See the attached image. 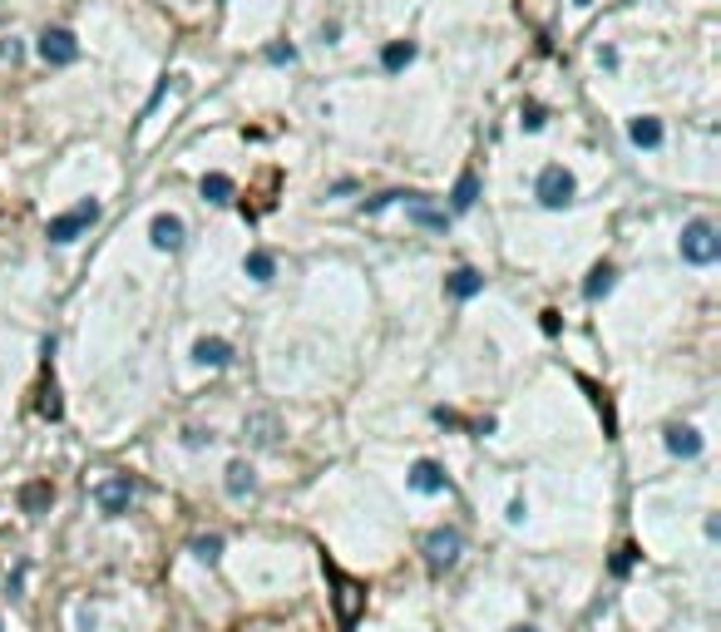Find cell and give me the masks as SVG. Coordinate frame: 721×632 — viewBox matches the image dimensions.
<instances>
[{
    "label": "cell",
    "instance_id": "7402d4cb",
    "mask_svg": "<svg viewBox=\"0 0 721 632\" xmlns=\"http://www.w3.org/2000/svg\"><path fill=\"white\" fill-rule=\"evenodd\" d=\"M198 188H203L207 203H232V178H223V174H207Z\"/></svg>",
    "mask_w": 721,
    "mask_h": 632
},
{
    "label": "cell",
    "instance_id": "f1b7e54d",
    "mask_svg": "<svg viewBox=\"0 0 721 632\" xmlns=\"http://www.w3.org/2000/svg\"><path fill=\"white\" fill-rule=\"evenodd\" d=\"M524 514H529V504H524V500H514V504H509V514H504V519H509V524H524Z\"/></svg>",
    "mask_w": 721,
    "mask_h": 632
},
{
    "label": "cell",
    "instance_id": "4dcf8cb0",
    "mask_svg": "<svg viewBox=\"0 0 721 632\" xmlns=\"http://www.w3.org/2000/svg\"><path fill=\"white\" fill-rule=\"evenodd\" d=\"M336 35H341V20H326V26H322V40H326V45H332V40H336Z\"/></svg>",
    "mask_w": 721,
    "mask_h": 632
},
{
    "label": "cell",
    "instance_id": "9a60e30c",
    "mask_svg": "<svg viewBox=\"0 0 721 632\" xmlns=\"http://www.w3.org/2000/svg\"><path fill=\"white\" fill-rule=\"evenodd\" d=\"M248 435H252V445L272 449V445H277V435H282V425H277L272 410H258V416H248Z\"/></svg>",
    "mask_w": 721,
    "mask_h": 632
},
{
    "label": "cell",
    "instance_id": "ba28073f",
    "mask_svg": "<svg viewBox=\"0 0 721 632\" xmlns=\"http://www.w3.org/2000/svg\"><path fill=\"white\" fill-rule=\"evenodd\" d=\"M149 237H154L158 252H178L183 237H188V227H183V217H174V213H158L154 227H149Z\"/></svg>",
    "mask_w": 721,
    "mask_h": 632
},
{
    "label": "cell",
    "instance_id": "ac0fdd59",
    "mask_svg": "<svg viewBox=\"0 0 721 632\" xmlns=\"http://www.w3.org/2000/svg\"><path fill=\"white\" fill-rule=\"evenodd\" d=\"M415 59V40H390L386 50H381V65H386V75H400Z\"/></svg>",
    "mask_w": 721,
    "mask_h": 632
},
{
    "label": "cell",
    "instance_id": "30bf717a",
    "mask_svg": "<svg viewBox=\"0 0 721 632\" xmlns=\"http://www.w3.org/2000/svg\"><path fill=\"white\" fill-rule=\"evenodd\" d=\"M406 208H410V223H420V227H435V233H445V227H450V213L445 208H430V203H425V193H406Z\"/></svg>",
    "mask_w": 721,
    "mask_h": 632
},
{
    "label": "cell",
    "instance_id": "1f68e13d",
    "mask_svg": "<svg viewBox=\"0 0 721 632\" xmlns=\"http://www.w3.org/2000/svg\"><path fill=\"white\" fill-rule=\"evenodd\" d=\"M598 65H603V69H618V50H598Z\"/></svg>",
    "mask_w": 721,
    "mask_h": 632
},
{
    "label": "cell",
    "instance_id": "f546056e",
    "mask_svg": "<svg viewBox=\"0 0 721 632\" xmlns=\"http://www.w3.org/2000/svg\"><path fill=\"white\" fill-rule=\"evenodd\" d=\"M207 440H213V435H203V430H188V435H183V445H193V449L207 445Z\"/></svg>",
    "mask_w": 721,
    "mask_h": 632
},
{
    "label": "cell",
    "instance_id": "ffe728a7",
    "mask_svg": "<svg viewBox=\"0 0 721 632\" xmlns=\"http://www.w3.org/2000/svg\"><path fill=\"white\" fill-rule=\"evenodd\" d=\"M188 553L198 558V564H217V558H223V533H198V539L188 543Z\"/></svg>",
    "mask_w": 721,
    "mask_h": 632
},
{
    "label": "cell",
    "instance_id": "4316f807",
    "mask_svg": "<svg viewBox=\"0 0 721 632\" xmlns=\"http://www.w3.org/2000/svg\"><path fill=\"white\" fill-rule=\"evenodd\" d=\"M20 55H26V45H20V40H0V59H10V65H16Z\"/></svg>",
    "mask_w": 721,
    "mask_h": 632
},
{
    "label": "cell",
    "instance_id": "7a4b0ae2",
    "mask_svg": "<svg viewBox=\"0 0 721 632\" xmlns=\"http://www.w3.org/2000/svg\"><path fill=\"white\" fill-rule=\"evenodd\" d=\"M573 193H578V184H573V174L564 163H548L539 174V184H534V198H539L544 208H568Z\"/></svg>",
    "mask_w": 721,
    "mask_h": 632
},
{
    "label": "cell",
    "instance_id": "603a6c76",
    "mask_svg": "<svg viewBox=\"0 0 721 632\" xmlns=\"http://www.w3.org/2000/svg\"><path fill=\"white\" fill-rule=\"evenodd\" d=\"M20 504H26V514H45V504H50V484H26Z\"/></svg>",
    "mask_w": 721,
    "mask_h": 632
},
{
    "label": "cell",
    "instance_id": "484cf974",
    "mask_svg": "<svg viewBox=\"0 0 721 632\" xmlns=\"http://www.w3.org/2000/svg\"><path fill=\"white\" fill-rule=\"evenodd\" d=\"M400 198H406V193H381V198L366 203V213H381V208H390V203H400Z\"/></svg>",
    "mask_w": 721,
    "mask_h": 632
},
{
    "label": "cell",
    "instance_id": "2e32d148",
    "mask_svg": "<svg viewBox=\"0 0 721 632\" xmlns=\"http://www.w3.org/2000/svg\"><path fill=\"white\" fill-rule=\"evenodd\" d=\"M628 139L638 143V149H657V143H663V119H652V114L632 119V124H628Z\"/></svg>",
    "mask_w": 721,
    "mask_h": 632
},
{
    "label": "cell",
    "instance_id": "6da1fadb",
    "mask_svg": "<svg viewBox=\"0 0 721 632\" xmlns=\"http://www.w3.org/2000/svg\"><path fill=\"white\" fill-rule=\"evenodd\" d=\"M677 252H682V262H692V267H712L721 258V233H716V223H706V217H692L687 227H682V237H677Z\"/></svg>",
    "mask_w": 721,
    "mask_h": 632
},
{
    "label": "cell",
    "instance_id": "83f0119b",
    "mask_svg": "<svg viewBox=\"0 0 721 632\" xmlns=\"http://www.w3.org/2000/svg\"><path fill=\"white\" fill-rule=\"evenodd\" d=\"M632 558H638V549H618V558H613V574H628V568H632Z\"/></svg>",
    "mask_w": 721,
    "mask_h": 632
},
{
    "label": "cell",
    "instance_id": "5b68a950",
    "mask_svg": "<svg viewBox=\"0 0 721 632\" xmlns=\"http://www.w3.org/2000/svg\"><path fill=\"white\" fill-rule=\"evenodd\" d=\"M94 217H100V198H84L80 208H69V213H59L55 223H50V242L55 248H69V242H75L84 227L94 223Z\"/></svg>",
    "mask_w": 721,
    "mask_h": 632
},
{
    "label": "cell",
    "instance_id": "9c48e42d",
    "mask_svg": "<svg viewBox=\"0 0 721 632\" xmlns=\"http://www.w3.org/2000/svg\"><path fill=\"white\" fill-rule=\"evenodd\" d=\"M410 490L415 494H445L450 479H445V469H440L435 459H415L410 465Z\"/></svg>",
    "mask_w": 721,
    "mask_h": 632
},
{
    "label": "cell",
    "instance_id": "277c9868",
    "mask_svg": "<svg viewBox=\"0 0 721 632\" xmlns=\"http://www.w3.org/2000/svg\"><path fill=\"white\" fill-rule=\"evenodd\" d=\"M133 494H139V484H133L129 474H109V479H100V484H94V504H100V509H104L109 519L129 514Z\"/></svg>",
    "mask_w": 721,
    "mask_h": 632
},
{
    "label": "cell",
    "instance_id": "8992f818",
    "mask_svg": "<svg viewBox=\"0 0 721 632\" xmlns=\"http://www.w3.org/2000/svg\"><path fill=\"white\" fill-rule=\"evenodd\" d=\"M336 583V617H341V627H356V617H361V603H366V593H361V583H351L341 568H326Z\"/></svg>",
    "mask_w": 721,
    "mask_h": 632
},
{
    "label": "cell",
    "instance_id": "52a82bcc",
    "mask_svg": "<svg viewBox=\"0 0 721 632\" xmlns=\"http://www.w3.org/2000/svg\"><path fill=\"white\" fill-rule=\"evenodd\" d=\"M40 59H45V65H75V59H80V40L69 30H45L40 35Z\"/></svg>",
    "mask_w": 721,
    "mask_h": 632
},
{
    "label": "cell",
    "instance_id": "836d02e7",
    "mask_svg": "<svg viewBox=\"0 0 721 632\" xmlns=\"http://www.w3.org/2000/svg\"><path fill=\"white\" fill-rule=\"evenodd\" d=\"M573 5H593V0H573Z\"/></svg>",
    "mask_w": 721,
    "mask_h": 632
},
{
    "label": "cell",
    "instance_id": "d6a6232c",
    "mask_svg": "<svg viewBox=\"0 0 721 632\" xmlns=\"http://www.w3.org/2000/svg\"><path fill=\"white\" fill-rule=\"evenodd\" d=\"M509 632H534V627H529V623H519V627H509Z\"/></svg>",
    "mask_w": 721,
    "mask_h": 632
},
{
    "label": "cell",
    "instance_id": "4fadbf2b",
    "mask_svg": "<svg viewBox=\"0 0 721 632\" xmlns=\"http://www.w3.org/2000/svg\"><path fill=\"white\" fill-rule=\"evenodd\" d=\"M193 361H198V366H213V371H223L228 361H232V346L223 342V336H203V342L193 346Z\"/></svg>",
    "mask_w": 721,
    "mask_h": 632
},
{
    "label": "cell",
    "instance_id": "d6986e66",
    "mask_svg": "<svg viewBox=\"0 0 721 632\" xmlns=\"http://www.w3.org/2000/svg\"><path fill=\"white\" fill-rule=\"evenodd\" d=\"M474 198H480V178H474V174H460L455 193H450V208H455V213H470Z\"/></svg>",
    "mask_w": 721,
    "mask_h": 632
},
{
    "label": "cell",
    "instance_id": "3957f363",
    "mask_svg": "<svg viewBox=\"0 0 721 632\" xmlns=\"http://www.w3.org/2000/svg\"><path fill=\"white\" fill-rule=\"evenodd\" d=\"M460 553H464V533H460L455 524L425 533V564H430L435 574H440V568H455V564H460Z\"/></svg>",
    "mask_w": 721,
    "mask_h": 632
},
{
    "label": "cell",
    "instance_id": "44dd1931",
    "mask_svg": "<svg viewBox=\"0 0 721 632\" xmlns=\"http://www.w3.org/2000/svg\"><path fill=\"white\" fill-rule=\"evenodd\" d=\"M242 272H248L252 282H272V272H277L272 252H248V262H242Z\"/></svg>",
    "mask_w": 721,
    "mask_h": 632
},
{
    "label": "cell",
    "instance_id": "e0dca14e",
    "mask_svg": "<svg viewBox=\"0 0 721 632\" xmlns=\"http://www.w3.org/2000/svg\"><path fill=\"white\" fill-rule=\"evenodd\" d=\"M613 282H618V272H613L608 262H598L593 272H588V282H583V297H588V301H603L608 291H613Z\"/></svg>",
    "mask_w": 721,
    "mask_h": 632
},
{
    "label": "cell",
    "instance_id": "5bb4252c",
    "mask_svg": "<svg viewBox=\"0 0 721 632\" xmlns=\"http://www.w3.org/2000/svg\"><path fill=\"white\" fill-rule=\"evenodd\" d=\"M223 490L232 494V500H248V494L258 490V479H252V465H248V459H232V465H228Z\"/></svg>",
    "mask_w": 721,
    "mask_h": 632
},
{
    "label": "cell",
    "instance_id": "7c38bea8",
    "mask_svg": "<svg viewBox=\"0 0 721 632\" xmlns=\"http://www.w3.org/2000/svg\"><path fill=\"white\" fill-rule=\"evenodd\" d=\"M445 291H450L455 301H470V297H480V291H484V277L474 272V267H460V272L445 277Z\"/></svg>",
    "mask_w": 721,
    "mask_h": 632
},
{
    "label": "cell",
    "instance_id": "d4e9b609",
    "mask_svg": "<svg viewBox=\"0 0 721 632\" xmlns=\"http://www.w3.org/2000/svg\"><path fill=\"white\" fill-rule=\"evenodd\" d=\"M267 59H272V65H292V59H297V50H292V45H272V50H267Z\"/></svg>",
    "mask_w": 721,
    "mask_h": 632
},
{
    "label": "cell",
    "instance_id": "8fae6325",
    "mask_svg": "<svg viewBox=\"0 0 721 632\" xmlns=\"http://www.w3.org/2000/svg\"><path fill=\"white\" fill-rule=\"evenodd\" d=\"M667 449L677 459H696L702 455V435H696L692 425H667Z\"/></svg>",
    "mask_w": 721,
    "mask_h": 632
},
{
    "label": "cell",
    "instance_id": "cb8c5ba5",
    "mask_svg": "<svg viewBox=\"0 0 721 632\" xmlns=\"http://www.w3.org/2000/svg\"><path fill=\"white\" fill-rule=\"evenodd\" d=\"M519 124H524V129H529V133H534V129H544V109H539V104H524V114H519Z\"/></svg>",
    "mask_w": 721,
    "mask_h": 632
}]
</instances>
